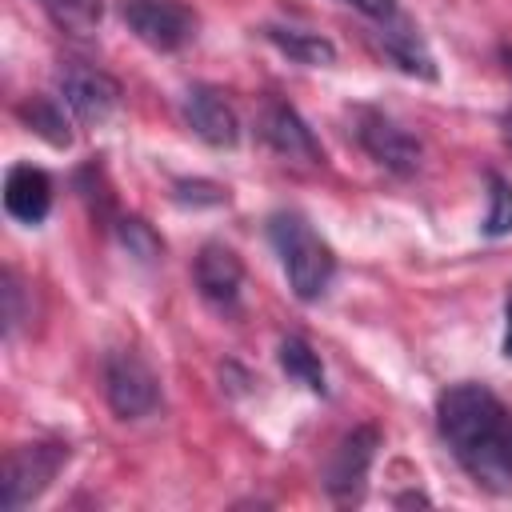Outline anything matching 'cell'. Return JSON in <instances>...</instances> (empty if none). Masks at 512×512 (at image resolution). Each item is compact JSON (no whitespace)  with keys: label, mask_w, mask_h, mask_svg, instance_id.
Instances as JSON below:
<instances>
[{"label":"cell","mask_w":512,"mask_h":512,"mask_svg":"<svg viewBox=\"0 0 512 512\" xmlns=\"http://www.w3.org/2000/svg\"><path fill=\"white\" fill-rule=\"evenodd\" d=\"M356 140H360V148H364L380 168H388V172H396V176H412V172L420 168V156H424L420 140L408 136V132H404L396 120H388L384 112L360 108V112H356Z\"/></svg>","instance_id":"obj_7"},{"label":"cell","mask_w":512,"mask_h":512,"mask_svg":"<svg viewBox=\"0 0 512 512\" xmlns=\"http://www.w3.org/2000/svg\"><path fill=\"white\" fill-rule=\"evenodd\" d=\"M4 208L20 224H40L52 208V180L36 164H12L4 176Z\"/></svg>","instance_id":"obj_12"},{"label":"cell","mask_w":512,"mask_h":512,"mask_svg":"<svg viewBox=\"0 0 512 512\" xmlns=\"http://www.w3.org/2000/svg\"><path fill=\"white\" fill-rule=\"evenodd\" d=\"M344 4H352L356 12H364V16H372V20H392L396 16V0H344Z\"/></svg>","instance_id":"obj_22"},{"label":"cell","mask_w":512,"mask_h":512,"mask_svg":"<svg viewBox=\"0 0 512 512\" xmlns=\"http://www.w3.org/2000/svg\"><path fill=\"white\" fill-rule=\"evenodd\" d=\"M60 96L80 124H104L120 108V80L88 64H68L60 68Z\"/></svg>","instance_id":"obj_9"},{"label":"cell","mask_w":512,"mask_h":512,"mask_svg":"<svg viewBox=\"0 0 512 512\" xmlns=\"http://www.w3.org/2000/svg\"><path fill=\"white\" fill-rule=\"evenodd\" d=\"M500 136H504V144L512 148V112H504V120H500Z\"/></svg>","instance_id":"obj_25"},{"label":"cell","mask_w":512,"mask_h":512,"mask_svg":"<svg viewBox=\"0 0 512 512\" xmlns=\"http://www.w3.org/2000/svg\"><path fill=\"white\" fill-rule=\"evenodd\" d=\"M264 40L276 44L288 60L304 64V68H328L336 64V44L320 32H308V28H292V24H268L264 28Z\"/></svg>","instance_id":"obj_14"},{"label":"cell","mask_w":512,"mask_h":512,"mask_svg":"<svg viewBox=\"0 0 512 512\" xmlns=\"http://www.w3.org/2000/svg\"><path fill=\"white\" fill-rule=\"evenodd\" d=\"M176 200L180 204H224L228 200V188L212 184V180H176Z\"/></svg>","instance_id":"obj_20"},{"label":"cell","mask_w":512,"mask_h":512,"mask_svg":"<svg viewBox=\"0 0 512 512\" xmlns=\"http://www.w3.org/2000/svg\"><path fill=\"white\" fill-rule=\"evenodd\" d=\"M440 436L456 464L488 492L512 496V412L484 384H448L436 400Z\"/></svg>","instance_id":"obj_1"},{"label":"cell","mask_w":512,"mask_h":512,"mask_svg":"<svg viewBox=\"0 0 512 512\" xmlns=\"http://www.w3.org/2000/svg\"><path fill=\"white\" fill-rule=\"evenodd\" d=\"M396 504H432L424 492H404V496H396Z\"/></svg>","instance_id":"obj_24"},{"label":"cell","mask_w":512,"mask_h":512,"mask_svg":"<svg viewBox=\"0 0 512 512\" xmlns=\"http://www.w3.org/2000/svg\"><path fill=\"white\" fill-rule=\"evenodd\" d=\"M16 116L28 124V132H36L40 140H48L52 148H68L72 144V132H68V120H64V108L52 104L48 96H32L16 108Z\"/></svg>","instance_id":"obj_15"},{"label":"cell","mask_w":512,"mask_h":512,"mask_svg":"<svg viewBox=\"0 0 512 512\" xmlns=\"http://www.w3.org/2000/svg\"><path fill=\"white\" fill-rule=\"evenodd\" d=\"M184 120L188 128L212 144V148H232L240 140V120H236V108L224 100V92L208 88V84H196L188 88L184 96Z\"/></svg>","instance_id":"obj_11"},{"label":"cell","mask_w":512,"mask_h":512,"mask_svg":"<svg viewBox=\"0 0 512 512\" xmlns=\"http://www.w3.org/2000/svg\"><path fill=\"white\" fill-rule=\"evenodd\" d=\"M0 296H4V336H16V328H20V320H24V304H20L24 288H20V280H16L12 268L4 272V288H0Z\"/></svg>","instance_id":"obj_21"},{"label":"cell","mask_w":512,"mask_h":512,"mask_svg":"<svg viewBox=\"0 0 512 512\" xmlns=\"http://www.w3.org/2000/svg\"><path fill=\"white\" fill-rule=\"evenodd\" d=\"M512 232V184L500 172H488V216H484V236L500 240Z\"/></svg>","instance_id":"obj_18"},{"label":"cell","mask_w":512,"mask_h":512,"mask_svg":"<svg viewBox=\"0 0 512 512\" xmlns=\"http://www.w3.org/2000/svg\"><path fill=\"white\" fill-rule=\"evenodd\" d=\"M268 240L284 264L288 288L300 300H320L336 276V256L332 248L312 232V224L300 212H276L268 220Z\"/></svg>","instance_id":"obj_2"},{"label":"cell","mask_w":512,"mask_h":512,"mask_svg":"<svg viewBox=\"0 0 512 512\" xmlns=\"http://www.w3.org/2000/svg\"><path fill=\"white\" fill-rule=\"evenodd\" d=\"M44 4L56 16V24L68 28L72 36H88L104 12V0H44Z\"/></svg>","instance_id":"obj_19"},{"label":"cell","mask_w":512,"mask_h":512,"mask_svg":"<svg viewBox=\"0 0 512 512\" xmlns=\"http://www.w3.org/2000/svg\"><path fill=\"white\" fill-rule=\"evenodd\" d=\"M116 240L124 244V252L140 264H156L164 256V240L156 236V228L140 216H120L116 220Z\"/></svg>","instance_id":"obj_17"},{"label":"cell","mask_w":512,"mask_h":512,"mask_svg":"<svg viewBox=\"0 0 512 512\" xmlns=\"http://www.w3.org/2000/svg\"><path fill=\"white\" fill-rule=\"evenodd\" d=\"M260 136H264V144H268L280 160H288V164H308V168L324 164L320 140L312 136V128L304 124V116H300L288 100H268V104L260 108Z\"/></svg>","instance_id":"obj_8"},{"label":"cell","mask_w":512,"mask_h":512,"mask_svg":"<svg viewBox=\"0 0 512 512\" xmlns=\"http://www.w3.org/2000/svg\"><path fill=\"white\" fill-rule=\"evenodd\" d=\"M64 464H68V444H60V440H36V444L12 448L8 460H4L0 508L4 512H20L24 504L40 500L48 492V484L60 476Z\"/></svg>","instance_id":"obj_3"},{"label":"cell","mask_w":512,"mask_h":512,"mask_svg":"<svg viewBox=\"0 0 512 512\" xmlns=\"http://www.w3.org/2000/svg\"><path fill=\"white\" fill-rule=\"evenodd\" d=\"M120 20L140 44L156 52H180L196 36V12L180 0H124Z\"/></svg>","instance_id":"obj_5"},{"label":"cell","mask_w":512,"mask_h":512,"mask_svg":"<svg viewBox=\"0 0 512 512\" xmlns=\"http://www.w3.org/2000/svg\"><path fill=\"white\" fill-rule=\"evenodd\" d=\"M280 368L296 380V384H304L308 392H324L328 384H324V364H320V356L312 352V344L304 340V336H284L280 340Z\"/></svg>","instance_id":"obj_16"},{"label":"cell","mask_w":512,"mask_h":512,"mask_svg":"<svg viewBox=\"0 0 512 512\" xmlns=\"http://www.w3.org/2000/svg\"><path fill=\"white\" fill-rule=\"evenodd\" d=\"M104 400L116 420H140L160 404V384L156 372L132 352L116 348L104 360Z\"/></svg>","instance_id":"obj_4"},{"label":"cell","mask_w":512,"mask_h":512,"mask_svg":"<svg viewBox=\"0 0 512 512\" xmlns=\"http://www.w3.org/2000/svg\"><path fill=\"white\" fill-rule=\"evenodd\" d=\"M380 44H384V52L392 56V64H400L408 76H420V80H436V60H432V52H428V44L420 40V32L412 28V24H404V20H384V28H380Z\"/></svg>","instance_id":"obj_13"},{"label":"cell","mask_w":512,"mask_h":512,"mask_svg":"<svg viewBox=\"0 0 512 512\" xmlns=\"http://www.w3.org/2000/svg\"><path fill=\"white\" fill-rule=\"evenodd\" d=\"M376 448H380V432L372 424H360L336 440V448L324 464V492L336 504H356L364 496V480L376 460Z\"/></svg>","instance_id":"obj_6"},{"label":"cell","mask_w":512,"mask_h":512,"mask_svg":"<svg viewBox=\"0 0 512 512\" xmlns=\"http://www.w3.org/2000/svg\"><path fill=\"white\" fill-rule=\"evenodd\" d=\"M500 348H504V356L512 360V300H508V308H504V344H500Z\"/></svg>","instance_id":"obj_23"},{"label":"cell","mask_w":512,"mask_h":512,"mask_svg":"<svg viewBox=\"0 0 512 512\" xmlns=\"http://www.w3.org/2000/svg\"><path fill=\"white\" fill-rule=\"evenodd\" d=\"M192 280H196V292L220 308V312H232L240 304V288H244V264L240 256L228 248V244H204L192 260Z\"/></svg>","instance_id":"obj_10"}]
</instances>
